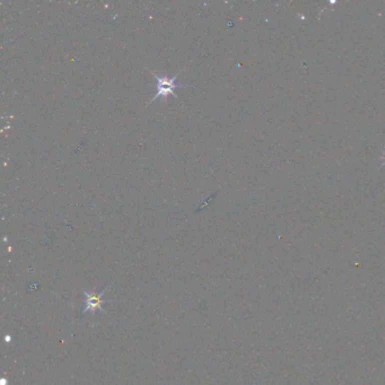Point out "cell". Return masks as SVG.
<instances>
[{"label": "cell", "mask_w": 385, "mask_h": 385, "mask_svg": "<svg viewBox=\"0 0 385 385\" xmlns=\"http://www.w3.org/2000/svg\"><path fill=\"white\" fill-rule=\"evenodd\" d=\"M150 74H152L157 81V93L152 97V100H150V103H152V102H154V101H156L158 97H164V99H166V97L169 95H173L175 97H178L175 95L174 91L178 87H185L184 85H179V84L175 83V79L178 78L180 73L176 74L175 76L172 77V78L165 77V76L159 77L154 72H150Z\"/></svg>", "instance_id": "6da1fadb"}, {"label": "cell", "mask_w": 385, "mask_h": 385, "mask_svg": "<svg viewBox=\"0 0 385 385\" xmlns=\"http://www.w3.org/2000/svg\"><path fill=\"white\" fill-rule=\"evenodd\" d=\"M102 295H103V294H101L100 296H95V295H93V294L86 293L87 307L85 309V313L88 312V311H95V309H97V308H101V305L104 303L103 300L101 299Z\"/></svg>", "instance_id": "7a4b0ae2"}]
</instances>
